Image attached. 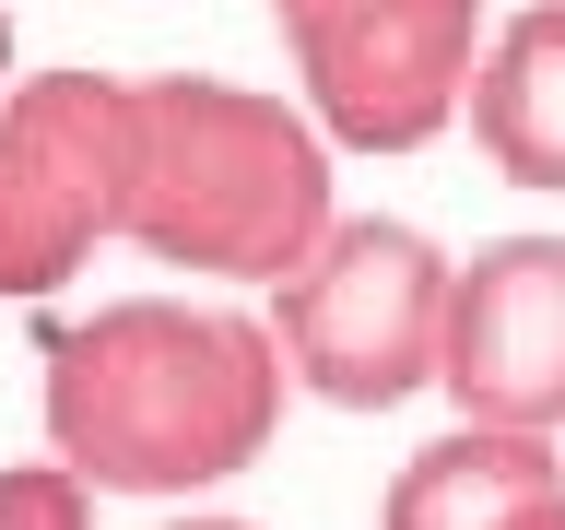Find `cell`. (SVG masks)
I'll return each mask as SVG.
<instances>
[{"instance_id":"1","label":"cell","mask_w":565,"mask_h":530,"mask_svg":"<svg viewBox=\"0 0 565 530\" xmlns=\"http://www.w3.org/2000/svg\"><path fill=\"white\" fill-rule=\"evenodd\" d=\"M282 342L271 318L212 295H118L47 330L35 424L95 495H212L282 436Z\"/></svg>"},{"instance_id":"12","label":"cell","mask_w":565,"mask_h":530,"mask_svg":"<svg viewBox=\"0 0 565 530\" xmlns=\"http://www.w3.org/2000/svg\"><path fill=\"white\" fill-rule=\"evenodd\" d=\"M0 71H12V12H0Z\"/></svg>"},{"instance_id":"9","label":"cell","mask_w":565,"mask_h":530,"mask_svg":"<svg viewBox=\"0 0 565 530\" xmlns=\"http://www.w3.org/2000/svg\"><path fill=\"white\" fill-rule=\"evenodd\" d=\"M0 530H95V484H83L60 448L12 459V471H0Z\"/></svg>"},{"instance_id":"5","label":"cell","mask_w":565,"mask_h":530,"mask_svg":"<svg viewBox=\"0 0 565 530\" xmlns=\"http://www.w3.org/2000/svg\"><path fill=\"white\" fill-rule=\"evenodd\" d=\"M130 189V83L118 71H24L0 83V307H47Z\"/></svg>"},{"instance_id":"8","label":"cell","mask_w":565,"mask_h":530,"mask_svg":"<svg viewBox=\"0 0 565 530\" xmlns=\"http://www.w3.org/2000/svg\"><path fill=\"white\" fill-rule=\"evenodd\" d=\"M565 484L554 436H519V424H448L436 448H413L377 495V530H507L530 495Z\"/></svg>"},{"instance_id":"4","label":"cell","mask_w":565,"mask_h":530,"mask_svg":"<svg viewBox=\"0 0 565 530\" xmlns=\"http://www.w3.org/2000/svg\"><path fill=\"white\" fill-rule=\"evenodd\" d=\"M295 47V106L330 153H424L459 130L471 60H483V0H271Z\"/></svg>"},{"instance_id":"11","label":"cell","mask_w":565,"mask_h":530,"mask_svg":"<svg viewBox=\"0 0 565 530\" xmlns=\"http://www.w3.org/2000/svg\"><path fill=\"white\" fill-rule=\"evenodd\" d=\"M166 530H259V519H166Z\"/></svg>"},{"instance_id":"2","label":"cell","mask_w":565,"mask_h":530,"mask_svg":"<svg viewBox=\"0 0 565 530\" xmlns=\"http://www.w3.org/2000/svg\"><path fill=\"white\" fill-rule=\"evenodd\" d=\"M330 130L295 95L224 71L130 83V189L118 236L189 283H282L330 224Z\"/></svg>"},{"instance_id":"10","label":"cell","mask_w":565,"mask_h":530,"mask_svg":"<svg viewBox=\"0 0 565 530\" xmlns=\"http://www.w3.org/2000/svg\"><path fill=\"white\" fill-rule=\"evenodd\" d=\"M507 530H565V484H554V495H530V507H519Z\"/></svg>"},{"instance_id":"7","label":"cell","mask_w":565,"mask_h":530,"mask_svg":"<svg viewBox=\"0 0 565 530\" xmlns=\"http://www.w3.org/2000/svg\"><path fill=\"white\" fill-rule=\"evenodd\" d=\"M459 118H471V141H483V166L507 189L565 201V0H530L483 35Z\"/></svg>"},{"instance_id":"3","label":"cell","mask_w":565,"mask_h":530,"mask_svg":"<svg viewBox=\"0 0 565 530\" xmlns=\"http://www.w3.org/2000/svg\"><path fill=\"white\" fill-rule=\"evenodd\" d=\"M448 247L401 212H330L318 247L271 283V342L282 378L330 413H401L436 389L448 342Z\"/></svg>"},{"instance_id":"6","label":"cell","mask_w":565,"mask_h":530,"mask_svg":"<svg viewBox=\"0 0 565 530\" xmlns=\"http://www.w3.org/2000/svg\"><path fill=\"white\" fill-rule=\"evenodd\" d=\"M436 389L459 401V424L565 436V236H494L448 272Z\"/></svg>"}]
</instances>
